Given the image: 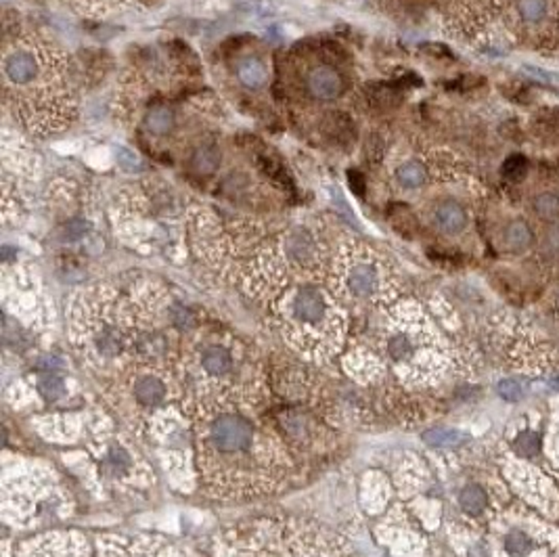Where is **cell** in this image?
I'll list each match as a JSON object with an SVG mask.
<instances>
[{"label":"cell","instance_id":"1","mask_svg":"<svg viewBox=\"0 0 559 557\" xmlns=\"http://www.w3.org/2000/svg\"><path fill=\"white\" fill-rule=\"evenodd\" d=\"M289 318L296 329L292 337L300 342L312 340L314 344H318L321 356L329 354L325 346L333 348V342L340 340L335 318L331 314V304L327 296L314 285H302L296 289L289 304Z\"/></svg>","mask_w":559,"mask_h":557},{"label":"cell","instance_id":"2","mask_svg":"<svg viewBox=\"0 0 559 557\" xmlns=\"http://www.w3.org/2000/svg\"><path fill=\"white\" fill-rule=\"evenodd\" d=\"M199 440H202L204 457H218L222 463L237 459L241 463L256 447V429L243 415L222 411L214 413L204 423Z\"/></svg>","mask_w":559,"mask_h":557},{"label":"cell","instance_id":"3","mask_svg":"<svg viewBox=\"0 0 559 557\" xmlns=\"http://www.w3.org/2000/svg\"><path fill=\"white\" fill-rule=\"evenodd\" d=\"M344 285L352 298L371 300L377 296L381 287V272L373 260H356L348 266Z\"/></svg>","mask_w":559,"mask_h":557},{"label":"cell","instance_id":"4","mask_svg":"<svg viewBox=\"0 0 559 557\" xmlns=\"http://www.w3.org/2000/svg\"><path fill=\"white\" fill-rule=\"evenodd\" d=\"M306 91L316 101H335L344 93L342 75L331 67H314L306 78Z\"/></svg>","mask_w":559,"mask_h":557},{"label":"cell","instance_id":"5","mask_svg":"<svg viewBox=\"0 0 559 557\" xmlns=\"http://www.w3.org/2000/svg\"><path fill=\"white\" fill-rule=\"evenodd\" d=\"M431 222L444 235H459L467 226V212L455 199H444L433 206Z\"/></svg>","mask_w":559,"mask_h":557},{"label":"cell","instance_id":"6","mask_svg":"<svg viewBox=\"0 0 559 557\" xmlns=\"http://www.w3.org/2000/svg\"><path fill=\"white\" fill-rule=\"evenodd\" d=\"M5 73L13 84H27L38 73V59L29 51H13L5 59Z\"/></svg>","mask_w":559,"mask_h":557},{"label":"cell","instance_id":"7","mask_svg":"<svg viewBox=\"0 0 559 557\" xmlns=\"http://www.w3.org/2000/svg\"><path fill=\"white\" fill-rule=\"evenodd\" d=\"M503 246L507 252L524 254L534 246V230L524 218H513L503 228Z\"/></svg>","mask_w":559,"mask_h":557},{"label":"cell","instance_id":"8","mask_svg":"<svg viewBox=\"0 0 559 557\" xmlns=\"http://www.w3.org/2000/svg\"><path fill=\"white\" fill-rule=\"evenodd\" d=\"M168 396L166 383L155 375H143L134 381V401L141 407H159Z\"/></svg>","mask_w":559,"mask_h":557},{"label":"cell","instance_id":"9","mask_svg":"<svg viewBox=\"0 0 559 557\" xmlns=\"http://www.w3.org/2000/svg\"><path fill=\"white\" fill-rule=\"evenodd\" d=\"M237 78L246 88L250 91H258L266 84V65L264 61H260L258 57H246L237 63Z\"/></svg>","mask_w":559,"mask_h":557},{"label":"cell","instance_id":"10","mask_svg":"<svg viewBox=\"0 0 559 557\" xmlns=\"http://www.w3.org/2000/svg\"><path fill=\"white\" fill-rule=\"evenodd\" d=\"M202 367L214 377H222L233 371V354L222 346H210L202 354Z\"/></svg>","mask_w":559,"mask_h":557},{"label":"cell","instance_id":"11","mask_svg":"<svg viewBox=\"0 0 559 557\" xmlns=\"http://www.w3.org/2000/svg\"><path fill=\"white\" fill-rule=\"evenodd\" d=\"M285 250H287V256L292 260H296L298 264H306L316 254V244H314V239H312L310 233H306V230H294L285 239Z\"/></svg>","mask_w":559,"mask_h":557},{"label":"cell","instance_id":"12","mask_svg":"<svg viewBox=\"0 0 559 557\" xmlns=\"http://www.w3.org/2000/svg\"><path fill=\"white\" fill-rule=\"evenodd\" d=\"M385 352L396 365H403V363H409L415 356L417 346L407 331H396L385 340Z\"/></svg>","mask_w":559,"mask_h":557},{"label":"cell","instance_id":"13","mask_svg":"<svg viewBox=\"0 0 559 557\" xmlns=\"http://www.w3.org/2000/svg\"><path fill=\"white\" fill-rule=\"evenodd\" d=\"M145 124H147L149 132H153L157 137H164L174 130L176 115L168 105H153L145 115Z\"/></svg>","mask_w":559,"mask_h":557},{"label":"cell","instance_id":"14","mask_svg":"<svg viewBox=\"0 0 559 557\" xmlns=\"http://www.w3.org/2000/svg\"><path fill=\"white\" fill-rule=\"evenodd\" d=\"M532 212L543 222L559 220V193L557 191H540L532 199Z\"/></svg>","mask_w":559,"mask_h":557},{"label":"cell","instance_id":"15","mask_svg":"<svg viewBox=\"0 0 559 557\" xmlns=\"http://www.w3.org/2000/svg\"><path fill=\"white\" fill-rule=\"evenodd\" d=\"M427 180V170L417 159H409V162L401 164L396 168V182L403 189H419Z\"/></svg>","mask_w":559,"mask_h":557},{"label":"cell","instance_id":"16","mask_svg":"<svg viewBox=\"0 0 559 557\" xmlns=\"http://www.w3.org/2000/svg\"><path fill=\"white\" fill-rule=\"evenodd\" d=\"M220 164V151L216 145H202V147H197L193 157H191V166L197 174H202V176H210L216 172Z\"/></svg>","mask_w":559,"mask_h":557},{"label":"cell","instance_id":"17","mask_svg":"<svg viewBox=\"0 0 559 557\" xmlns=\"http://www.w3.org/2000/svg\"><path fill=\"white\" fill-rule=\"evenodd\" d=\"M103 471L109 477H124L132 471V455L122 447H113L103 459Z\"/></svg>","mask_w":559,"mask_h":557},{"label":"cell","instance_id":"18","mask_svg":"<svg viewBox=\"0 0 559 557\" xmlns=\"http://www.w3.org/2000/svg\"><path fill=\"white\" fill-rule=\"evenodd\" d=\"M423 440L429 447H438V449H455L459 445H463L467 440V436L459 429H451V427H433L427 429L423 434Z\"/></svg>","mask_w":559,"mask_h":557},{"label":"cell","instance_id":"19","mask_svg":"<svg viewBox=\"0 0 559 557\" xmlns=\"http://www.w3.org/2000/svg\"><path fill=\"white\" fill-rule=\"evenodd\" d=\"M517 13L526 23L538 25L549 15V3L547 0H517Z\"/></svg>","mask_w":559,"mask_h":557},{"label":"cell","instance_id":"20","mask_svg":"<svg viewBox=\"0 0 559 557\" xmlns=\"http://www.w3.org/2000/svg\"><path fill=\"white\" fill-rule=\"evenodd\" d=\"M459 503H461L463 511H467L469 515H477V513H482V511L486 509L488 499H486V493H484L480 486L471 484V486H465V488L461 490Z\"/></svg>","mask_w":559,"mask_h":557},{"label":"cell","instance_id":"21","mask_svg":"<svg viewBox=\"0 0 559 557\" xmlns=\"http://www.w3.org/2000/svg\"><path fill=\"white\" fill-rule=\"evenodd\" d=\"M38 390L49 403H53V401H57V398H61L65 394V381L55 373H47V375H43L38 379Z\"/></svg>","mask_w":559,"mask_h":557},{"label":"cell","instance_id":"22","mask_svg":"<svg viewBox=\"0 0 559 557\" xmlns=\"http://www.w3.org/2000/svg\"><path fill=\"white\" fill-rule=\"evenodd\" d=\"M540 451V438L534 431H524L515 440V453L522 457H536Z\"/></svg>","mask_w":559,"mask_h":557},{"label":"cell","instance_id":"23","mask_svg":"<svg viewBox=\"0 0 559 557\" xmlns=\"http://www.w3.org/2000/svg\"><path fill=\"white\" fill-rule=\"evenodd\" d=\"M505 547H507V553H509V555H513V557H524V555L530 553L532 541H530L524 532H511V534H507Z\"/></svg>","mask_w":559,"mask_h":557},{"label":"cell","instance_id":"24","mask_svg":"<svg viewBox=\"0 0 559 557\" xmlns=\"http://www.w3.org/2000/svg\"><path fill=\"white\" fill-rule=\"evenodd\" d=\"M543 250L549 256H559V220L551 222L543 233Z\"/></svg>","mask_w":559,"mask_h":557},{"label":"cell","instance_id":"25","mask_svg":"<svg viewBox=\"0 0 559 557\" xmlns=\"http://www.w3.org/2000/svg\"><path fill=\"white\" fill-rule=\"evenodd\" d=\"M501 398H505V401L509 403H515V401H520V398L524 396V390L520 386V381H515V379H503L499 386H497Z\"/></svg>","mask_w":559,"mask_h":557},{"label":"cell","instance_id":"26","mask_svg":"<svg viewBox=\"0 0 559 557\" xmlns=\"http://www.w3.org/2000/svg\"><path fill=\"white\" fill-rule=\"evenodd\" d=\"M115 159H117V166H122L126 172H134L141 168V159L126 147H119L117 153H115Z\"/></svg>","mask_w":559,"mask_h":557},{"label":"cell","instance_id":"27","mask_svg":"<svg viewBox=\"0 0 559 557\" xmlns=\"http://www.w3.org/2000/svg\"><path fill=\"white\" fill-rule=\"evenodd\" d=\"M84 235H86V224L82 220H71L65 226L63 239H65V241H75V239H82Z\"/></svg>","mask_w":559,"mask_h":557},{"label":"cell","instance_id":"28","mask_svg":"<svg viewBox=\"0 0 559 557\" xmlns=\"http://www.w3.org/2000/svg\"><path fill=\"white\" fill-rule=\"evenodd\" d=\"M348 178H350V187H352V191L356 193V195H365V178H363V174H358V172H350L348 174Z\"/></svg>","mask_w":559,"mask_h":557},{"label":"cell","instance_id":"29","mask_svg":"<svg viewBox=\"0 0 559 557\" xmlns=\"http://www.w3.org/2000/svg\"><path fill=\"white\" fill-rule=\"evenodd\" d=\"M551 386H553L555 390H559V377H555V379L551 381Z\"/></svg>","mask_w":559,"mask_h":557},{"label":"cell","instance_id":"30","mask_svg":"<svg viewBox=\"0 0 559 557\" xmlns=\"http://www.w3.org/2000/svg\"><path fill=\"white\" fill-rule=\"evenodd\" d=\"M308 557H323V555H318V553H310Z\"/></svg>","mask_w":559,"mask_h":557},{"label":"cell","instance_id":"31","mask_svg":"<svg viewBox=\"0 0 559 557\" xmlns=\"http://www.w3.org/2000/svg\"><path fill=\"white\" fill-rule=\"evenodd\" d=\"M32 557H49V555H32Z\"/></svg>","mask_w":559,"mask_h":557}]
</instances>
